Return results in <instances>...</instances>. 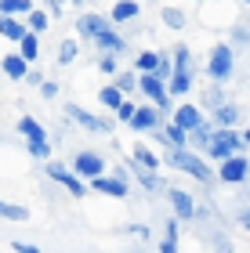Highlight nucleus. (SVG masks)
<instances>
[{"label": "nucleus", "mask_w": 250, "mask_h": 253, "mask_svg": "<svg viewBox=\"0 0 250 253\" xmlns=\"http://www.w3.org/2000/svg\"><path fill=\"white\" fill-rule=\"evenodd\" d=\"M167 167H178V170H185L189 177H196V181H203V185H207V181L214 177V170L203 163V159L196 156V152H189V148H170L167 152Z\"/></svg>", "instance_id": "obj_1"}, {"label": "nucleus", "mask_w": 250, "mask_h": 253, "mask_svg": "<svg viewBox=\"0 0 250 253\" xmlns=\"http://www.w3.org/2000/svg\"><path fill=\"white\" fill-rule=\"evenodd\" d=\"M167 90H170V94H185V90H192V54H189V47H174V73H170Z\"/></svg>", "instance_id": "obj_2"}, {"label": "nucleus", "mask_w": 250, "mask_h": 253, "mask_svg": "<svg viewBox=\"0 0 250 253\" xmlns=\"http://www.w3.org/2000/svg\"><path fill=\"white\" fill-rule=\"evenodd\" d=\"M243 148V134H236V126H218V130H214V137H210V148L207 152L218 159H229L232 152H240Z\"/></svg>", "instance_id": "obj_3"}, {"label": "nucleus", "mask_w": 250, "mask_h": 253, "mask_svg": "<svg viewBox=\"0 0 250 253\" xmlns=\"http://www.w3.org/2000/svg\"><path fill=\"white\" fill-rule=\"evenodd\" d=\"M138 87H142V94L149 98L152 105H160V112H170V90H167V80H163V76H156V73H142Z\"/></svg>", "instance_id": "obj_4"}, {"label": "nucleus", "mask_w": 250, "mask_h": 253, "mask_svg": "<svg viewBox=\"0 0 250 253\" xmlns=\"http://www.w3.org/2000/svg\"><path fill=\"white\" fill-rule=\"evenodd\" d=\"M232 69H236V58H232V47L229 43H218V47L210 51V62H207V73L218 80V84H225V80L232 76Z\"/></svg>", "instance_id": "obj_5"}, {"label": "nucleus", "mask_w": 250, "mask_h": 253, "mask_svg": "<svg viewBox=\"0 0 250 253\" xmlns=\"http://www.w3.org/2000/svg\"><path fill=\"white\" fill-rule=\"evenodd\" d=\"M218 177L225 181V185H243V181L250 177V159H243L240 152H232L229 159H221Z\"/></svg>", "instance_id": "obj_6"}, {"label": "nucleus", "mask_w": 250, "mask_h": 253, "mask_svg": "<svg viewBox=\"0 0 250 253\" xmlns=\"http://www.w3.org/2000/svg\"><path fill=\"white\" fill-rule=\"evenodd\" d=\"M73 174H80V177H98V174H105V159H101L98 152H76L73 156Z\"/></svg>", "instance_id": "obj_7"}, {"label": "nucleus", "mask_w": 250, "mask_h": 253, "mask_svg": "<svg viewBox=\"0 0 250 253\" xmlns=\"http://www.w3.org/2000/svg\"><path fill=\"white\" fill-rule=\"evenodd\" d=\"M48 174L58 181V185L69 188V195H87V192H84V177L73 174V167H62V163H54V159H51V163H48Z\"/></svg>", "instance_id": "obj_8"}, {"label": "nucleus", "mask_w": 250, "mask_h": 253, "mask_svg": "<svg viewBox=\"0 0 250 253\" xmlns=\"http://www.w3.org/2000/svg\"><path fill=\"white\" fill-rule=\"evenodd\" d=\"M65 116H69V120H76L80 126H87V130H95V134H109V130H112V123H109V120L91 116V112H84L80 105H65Z\"/></svg>", "instance_id": "obj_9"}, {"label": "nucleus", "mask_w": 250, "mask_h": 253, "mask_svg": "<svg viewBox=\"0 0 250 253\" xmlns=\"http://www.w3.org/2000/svg\"><path fill=\"white\" fill-rule=\"evenodd\" d=\"M131 126H134L138 134H152V130H160V105H138V112H134Z\"/></svg>", "instance_id": "obj_10"}, {"label": "nucleus", "mask_w": 250, "mask_h": 253, "mask_svg": "<svg viewBox=\"0 0 250 253\" xmlns=\"http://www.w3.org/2000/svg\"><path fill=\"white\" fill-rule=\"evenodd\" d=\"M91 188L101 192V195H112V199H123V195H127V185H123L120 174H112V177H105V174L91 177Z\"/></svg>", "instance_id": "obj_11"}, {"label": "nucleus", "mask_w": 250, "mask_h": 253, "mask_svg": "<svg viewBox=\"0 0 250 253\" xmlns=\"http://www.w3.org/2000/svg\"><path fill=\"white\" fill-rule=\"evenodd\" d=\"M112 26V18H101V15H80L76 18V33H80L84 40H95L101 29H109Z\"/></svg>", "instance_id": "obj_12"}, {"label": "nucleus", "mask_w": 250, "mask_h": 253, "mask_svg": "<svg viewBox=\"0 0 250 253\" xmlns=\"http://www.w3.org/2000/svg\"><path fill=\"white\" fill-rule=\"evenodd\" d=\"M156 134V141H163L167 148H185L189 145V130L181 123H170V126H163V130H152Z\"/></svg>", "instance_id": "obj_13"}, {"label": "nucleus", "mask_w": 250, "mask_h": 253, "mask_svg": "<svg viewBox=\"0 0 250 253\" xmlns=\"http://www.w3.org/2000/svg\"><path fill=\"white\" fill-rule=\"evenodd\" d=\"M170 206H174V213H178V221H189V217H196V203H192V195L189 192H181V188H170Z\"/></svg>", "instance_id": "obj_14"}, {"label": "nucleus", "mask_w": 250, "mask_h": 253, "mask_svg": "<svg viewBox=\"0 0 250 253\" xmlns=\"http://www.w3.org/2000/svg\"><path fill=\"white\" fill-rule=\"evenodd\" d=\"M26 22H22V15H0V37H7V40H22V37H26Z\"/></svg>", "instance_id": "obj_15"}, {"label": "nucleus", "mask_w": 250, "mask_h": 253, "mask_svg": "<svg viewBox=\"0 0 250 253\" xmlns=\"http://www.w3.org/2000/svg\"><path fill=\"white\" fill-rule=\"evenodd\" d=\"M18 54H22L26 62H37V54H40V33L26 29V37L18 40Z\"/></svg>", "instance_id": "obj_16"}, {"label": "nucleus", "mask_w": 250, "mask_h": 253, "mask_svg": "<svg viewBox=\"0 0 250 253\" xmlns=\"http://www.w3.org/2000/svg\"><path fill=\"white\" fill-rule=\"evenodd\" d=\"M18 134L26 137V141H48V130H44L33 116H22V120H18Z\"/></svg>", "instance_id": "obj_17"}, {"label": "nucleus", "mask_w": 250, "mask_h": 253, "mask_svg": "<svg viewBox=\"0 0 250 253\" xmlns=\"http://www.w3.org/2000/svg\"><path fill=\"white\" fill-rule=\"evenodd\" d=\"M174 123H181L185 130L200 126V123H203V116H200V105H178V109H174Z\"/></svg>", "instance_id": "obj_18"}, {"label": "nucleus", "mask_w": 250, "mask_h": 253, "mask_svg": "<svg viewBox=\"0 0 250 253\" xmlns=\"http://www.w3.org/2000/svg\"><path fill=\"white\" fill-rule=\"evenodd\" d=\"M95 43H98L101 51H109V54H120L123 47H127V43H123V37H116V33H112V26H109V29H101L98 37H95Z\"/></svg>", "instance_id": "obj_19"}, {"label": "nucleus", "mask_w": 250, "mask_h": 253, "mask_svg": "<svg viewBox=\"0 0 250 253\" xmlns=\"http://www.w3.org/2000/svg\"><path fill=\"white\" fill-rule=\"evenodd\" d=\"M0 69L11 76V80H26V73H29V62L22 58V54H7L4 62H0Z\"/></svg>", "instance_id": "obj_20"}, {"label": "nucleus", "mask_w": 250, "mask_h": 253, "mask_svg": "<svg viewBox=\"0 0 250 253\" xmlns=\"http://www.w3.org/2000/svg\"><path fill=\"white\" fill-rule=\"evenodd\" d=\"M210 137H214V126H210L207 120H203L200 126H192V130H189V141L196 145V148H203V152L210 148Z\"/></svg>", "instance_id": "obj_21"}, {"label": "nucleus", "mask_w": 250, "mask_h": 253, "mask_svg": "<svg viewBox=\"0 0 250 253\" xmlns=\"http://www.w3.org/2000/svg\"><path fill=\"white\" fill-rule=\"evenodd\" d=\"M142 15V7L134 4V0H120L116 7H112V22H131V18H138Z\"/></svg>", "instance_id": "obj_22"}, {"label": "nucleus", "mask_w": 250, "mask_h": 253, "mask_svg": "<svg viewBox=\"0 0 250 253\" xmlns=\"http://www.w3.org/2000/svg\"><path fill=\"white\" fill-rule=\"evenodd\" d=\"M214 120H218V126H236V123H240V109L225 101V105L214 109Z\"/></svg>", "instance_id": "obj_23"}, {"label": "nucleus", "mask_w": 250, "mask_h": 253, "mask_svg": "<svg viewBox=\"0 0 250 253\" xmlns=\"http://www.w3.org/2000/svg\"><path fill=\"white\" fill-rule=\"evenodd\" d=\"M98 101H101L105 109H120V101H123V90H120L116 84H109V87H101V90H98Z\"/></svg>", "instance_id": "obj_24"}, {"label": "nucleus", "mask_w": 250, "mask_h": 253, "mask_svg": "<svg viewBox=\"0 0 250 253\" xmlns=\"http://www.w3.org/2000/svg\"><path fill=\"white\" fill-rule=\"evenodd\" d=\"M33 11V0H0V15H22L26 18Z\"/></svg>", "instance_id": "obj_25"}, {"label": "nucleus", "mask_w": 250, "mask_h": 253, "mask_svg": "<svg viewBox=\"0 0 250 253\" xmlns=\"http://www.w3.org/2000/svg\"><path fill=\"white\" fill-rule=\"evenodd\" d=\"M134 163H138L142 170H160V159H156V156H152L145 145H138V148H134Z\"/></svg>", "instance_id": "obj_26"}, {"label": "nucleus", "mask_w": 250, "mask_h": 253, "mask_svg": "<svg viewBox=\"0 0 250 253\" xmlns=\"http://www.w3.org/2000/svg\"><path fill=\"white\" fill-rule=\"evenodd\" d=\"M26 26H29L33 33H44V29H48V26H51V18H48V11H37V7H33V11H29V15H26Z\"/></svg>", "instance_id": "obj_27"}, {"label": "nucleus", "mask_w": 250, "mask_h": 253, "mask_svg": "<svg viewBox=\"0 0 250 253\" xmlns=\"http://www.w3.org/2000/svg\"><path fill=\"white\" fill-rule=\"evenodd\" d=\"M156 65H160V54H152V51H142L138 58H134V69H138V73H156Z\"/></svg>", "instance_id": "obj_28"}, {"label": "nucleus", "mask_w": 250, "mask_h": 253, "mask_svg": "<svg viewBox=\"0 0 250 253\" xmlns=\"http://www.w3.org/2000/svg\"><path fill=\"white\" fill-rule=\"evenodd\" d=\"M160 18L167 22L170 29H185V11H181V7H163V15H160Z\"/></svg>", "instance_id": "obj_29"}, {"label": "nucleus", "mask_w": 250, "mask_h": 253, "mask_svg": "<svg viewBox=\"0 0 250 253\" xmlns=\"http://www.w3.org/2000/svg\"><path fill=\"white\" fill-rule=\"evenodd\" d=\"M0 217H7V221H26V206H15V203L0 199Z\"/></svg>", "instance_id": "obj_30"}, {"label": "nucleus", "mask_w": 250, "mask_h": 253, "mask_svg": "<svg viewBox=\"0 0 250 253\" xmlns=\"http://www.w3.org/2000/svg\"><path fill=\"white\" fill-rule=\"evenodd\" d=\"M76 54H80L76 40H62V47H58V62H62V65H69V62H76Z\"/></svg>", "instance_id": "obj_31"}, {"label": "nucleus", "mask_w": 250, "mask_h": 253, "mask_svg": "<svg viewBox=\"0 0 250 253\" xmlns=\"http://www.w3.org/2000/svg\"><path fill=\"white\" fill-rule=\"evenodd\" d=\"M116 87L123 90V94H131V90L138 87V76L134 73H116Z\"/></svg>", "instance_id": "obj_32"}, {"label": "nucleus", "mask_w": 250, "mask_h": 253, "mask_svg": "<svg viewBox=\"0 0 250 253\" xmlns=\"http://www.w3.org/2000/svg\"><path fill=\"white\" fill-rule=\"evenodd\" d=\"M134 112H138V105H134V101H127V98H123V101H120V109H116V116H120L123 123H131V120H134Z\"/></svg>", "instance_id": "obj_33"}, {"label": "nucleus", "mask_w": 250, "mask_h": 253, "mask_svg": "<svg viewBox=\"0 0 250 253\" xmlns=\"http://www.w3.org/2000/svg\"><path fill=\"white\" fill-rule=\"evenodd\" d=\"M29 156L48 159V156H51V141H29Z\"/></svg>", "instance_id": "obj_34"}, {"label": "nucleus", "mask_w": 250, "mask_h": 253, "mask_svg": "<svg viewBox=\"0 0 250 253\" xmlns=\"http://www.w3.org/2000/svg\"><path fill=\"white\" fill-rule=\"evenodd\" d=\"M98 69H101V73H109V76H116V54H101V58H98Z\"/></svg>", "instance_id": "obj_35"}, {"label": "nucleus", "mask_w": 250, "mask_h": 253, "mask_svg": "<svg viewBox=\"0 0 250 253\" xmlns=\"http://www.w3.org/2000/svg\"><path fill=\"white\" fill-rule=\"evenodd\" d=\"M170 73H174V69H170V58H167V54H160V65H156V76H170Z\"/></svg>", "instance_id": "obj_36"}, {"label": "nucleus", "mask_w": 250, "mask_h": 253, "mask_svg": "<svg viewBox=\"0 0 250 253\" xmlns=\"http://www.w3.org/2000/svg\"><path fill=\"white\" fill-rule=\"evenodd\" d=\"M40 94H44V98H54V94H58V84H51V80H44V84H40Z\"/></svg>", "instance_id": "obj_37"}, {"label": "nucleus", "mask_w": 250, "mask_h": 253, "mask_svg": "<svg viewBox=\"0 0 250 253\" xmlns=\"http://www.w3.org/2000/svg\"><path fill=\"white\" fill-rule=\"evenodd\" d=\"M26 84H29V87H40V84H44V76H40V73H33V69H29V73H26Z\"/></svg>", "instance_id": "obj_38"}, {"label": "nucleus", "mask_w": 250, "mask_h": 253, "mask_svg": "<svg viewBox=\"0 0 250 253\" xmlns=\"http://www.w3.org/2000/svg\"><path fill=\"white\" fill-rule=\"evenodd\" d=\"M178 250V239H163V246H160V253H174Z\"/></svg>", "instance_id": "obj_39"}, {"label": "nucleus", "mask_w": 250, "mask_h": 253, "mask_svg": "<svg viewBox=\"0 0 250 253\" xmlns=\"http://www.w3.org/2000/svg\"><path fill=\"white\" fill-rule=\"evenodd\" d=\"M15 253H37V246H29V243H15Z\"/></svg>", "instance_id": "obj_40"}, {"label": "nucleus", "mask_w": 250, "mask_h": 253, "mask_svg": "<svg viewBox=\"0 0 250 253\" xmlns=\"http://www.w3.org/2000/svg\"><path fill=\"white\" fill-rule=\"evenodd\" d=\"M167 239H178V221H167Z\"/></svg>", "instance_id": "obj_41"}, {"label": "nucleus", "mask_w": 250, "mask_h": 253, "mask_svg": "<svg viewBox=\"0 0 250 253\" xmlns=\"http://www.w3.org/2000/svg\"><path fill=\"white\" fill-rule=\"evenodd\" d=\"M240 224H243V228H250V210H243V213H240Z\"/></svg>", "instance_id": "obj_42"}, {"label": "nucleus", "mask_w": 250, "mask_h": 253, "mask_svg": "<svg viewBox=\"0 0 250 253\" xmlns=\"http://www.w3.org/2000/svg\"><path fill=\"white\" fill-rule=\"evenodd\" d=\"M48 7L54 11V15H58V11H62V0H48Z\"/></svg>", "instance_id": "obj_43"}, {"label": "nucleus", "mask_w": 250, "mask_h": 253, "mask_svg": "<svg viewBox=\"0 0 250 253\" xmlns=\"http://www.w3.org/2000/svg\"><path fill=\"white\" fill-rule=\"evenodd\" d=\"M243 145H250V126H247V130H243Z\"/></svg>", "instance_id": "obj_44"}]
</instances>
